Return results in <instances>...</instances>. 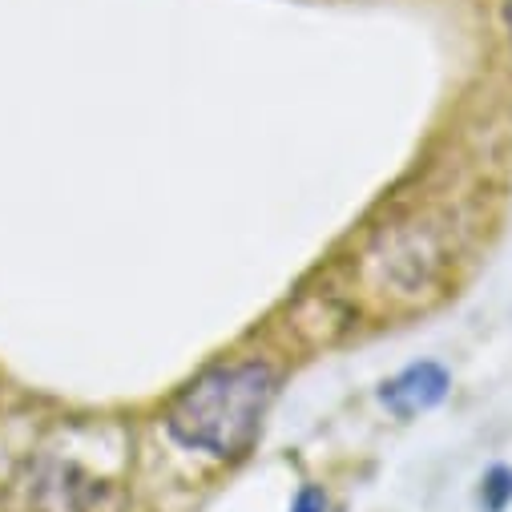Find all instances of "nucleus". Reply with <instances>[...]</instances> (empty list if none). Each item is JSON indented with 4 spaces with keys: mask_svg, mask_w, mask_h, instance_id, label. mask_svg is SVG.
I'll return each mask as SVG.
<instances>
[{
    "mask_svg": "<svg viewBox=\"0 0 512 512\" xmlns=\"http://www.w3.org/2000/svg\"><path fill=\"white\" fill-rule=\"evenodd\" d=\"M508 500H512V472L508 468H492L480 480V504H484V512H504Z\"/></svg>",
    "mask_w": 512,
    "mask_h": 512,
    "instance_id": "7ed1b4c3",
    "label": "nucleus"
},
{
    "mask_svg": "<svg viewBox=\"0 0 512 512\" xmlns=\"http://www.w3.org/2000/svg\"><path fill=\"white\" fill-rule=\"evenodd\" d=\"M508 33H512V0H508Z\"/></svg>",
    "mask_w": 512,
    "mask_h": 512,
    "instance_id": "39448f33",
    "label": "nucleus"
},
{
    "mask_svg": "<svg viewBox=\"0 0 512 512\" xmlns=\"http://www.w3.org/2000/svg\"><path fill=\"white\" fill-rule=\"evenodd\" d=\"M323 508H327V500H323V492H315V488H303L299 500H295V512H323Z\"/></svg>",
    "mask_w": 512,
    "mask_h": 512,
    "instance_id": "20e7f679",
    "label": "nucleus"
},
{
    "mask_svg": "<svg viewBox=\"0 0 512 512\" xmlns=\"http://www.w3.org/2000/svg\"><path fill=\"white\" fill-rule=\"evenodd\" d=\"M275 388H279L275 371L259 359L210 367L170 400L166 428L186 448L210 452L218 460H234L259 440Z\"/></svg>",
    "mask_w": 512,
    "mask_h": 512,
    "instance_id": "f257e3e1",
    "label": "nucleus"
},
{
    "mask_svg": "<svg viewBox=\"0 0 512 512\" xmlns=\"http://www.w3.org/2000/svg\"><path fill=\"white\" fill-rule=\"evenodd\" d=\"M444 396H448V371L440 363H412L408 371L383 383V404L404 420L436 408Z\"/></svg>",
    "mask_w": 512,
    "mask_h": 512,
    "instance_id": "f03ea898",
    "label": "nucleus"
}]
</instances>
